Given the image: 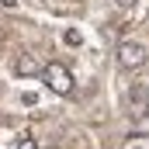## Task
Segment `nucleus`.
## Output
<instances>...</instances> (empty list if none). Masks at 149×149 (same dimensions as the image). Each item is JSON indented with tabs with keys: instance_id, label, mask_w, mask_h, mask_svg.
<instances>
[{
	"instance_id": "f257e3e1",
	"label": "nucleus",
	"mask_w": 149,
	"mask_h": 149,
	"mask_svg": "<svg viewBox=\"0 0 149 149\" xmlns=\"http://www.w3.org/2000/svg\"><path fill=\"white\" fill-rule=\"evenodd\" d=\"M42 76H45V83H49V90H56V94H73V73L63 66V63H45L42 66Z\"/></svg>"
},
{
	"instance_id": "f03ea898",
	"label": "nucleus",
	"mask_w": 149,
	"mask_h": 149,
	"mask_svg": "<svg viewBox=\"0 0 149 149\" xmlns=\"http://www.w3.org/2000/svg\"><path fill=\"white\" fill-rule=\"evenodd\" d=\"M146 63V45L142 42H121L118 45V66L121 70H139Z\"/></svg>"
},
{
	"instance_id": "7ed1b4c3",
	"label": "nucleus",
	"mask_w": 149,
	"mask_h": 149,
	"mask_svg": "<svg viewBox=\"0 0 149 149\" xmlns=\"http://www.w3.org/2000/svg\"><path fill=\"white\" fill-rule=\"evenodd\" d=\"M128 114L142 121L149 114V83H132L128 87Z\"/></svg>"
},
{
	"instance_id": "20e7f679",
	"label": "nucleus",
	"mask_w": 149,
	"mask_h": 149,
	"mask_svg": "<svg viewBox=\"0 0 149 149\" xmlns=\"http://www.w3.org/2000/svg\"><path fill=\"white\" fill-rule=\"evenodd\" d=\"M14 73L17 76H38L42 73V63H38L31 52H21V56L14 59Z\"/></svg>"
},
{
	"instance_id": "39448f33",
	"label": "nucleus",
	"mask_w": 149,
	"mask_h": 149,
	"mask_svg": "<svg viewBox=\"0 0 149 149\" xmlns=\"http://www.w3.org/2000/svg\"><path fill=\"white\" fill-rule=\"evenodd\" d=\"M63 42H66L70 49H76V45H83V35H80L76 28H66V31H63Z\"/></svg>"
},
{
	"instance_id": "423d86ee",
	"label": "nucleus",
	"mask_w": 149,
	"mask_h": 149,
	"mask_svg": "<svg viewBox=\"0 0 149 149\" xmlns=\"http://www.w3.org/2000/svg\"><path fill=\"white\" fill-rule=\"evenodd\" d=\"M17 149H38V146H35V139H31V135H21V142H17Z\"/></svg>"
},
{
	"instance_id": "0eeeda50",
	"label": "nucleus",
	"mask_w": 149,
	"mask_h": 149,
	"mask_svg": "<svg viewBox=\"0 0 149 149\" xmlns=\"http://www.w3.org/2000/svg\"><path fill=\"white\" fill-rule=\"evenodd\" d=\"M139 0H114V7H121V10H128V7H135Z\"/></svg>"
},
{
	"instance_id": "6e6552de",
	"label": "nucleus",
	"mask_w": 149,
	"mask_h": 149,
	"mask_svg": "<svg viewBox=\"0 0 149 149\" xmlns=\"http://www.w3.org/2000/svg\"><path fill=\"white\" fill-rule=\"evenodd\" d=\"M0 7H14V0H0Z\"/></svg>"
}]
</instances>
